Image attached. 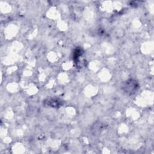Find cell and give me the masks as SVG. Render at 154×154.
Wrapping results in <instances>:
<instances>
[{
    "label": "cell",
    "instance_id": "obj_1",
    "mask_svg": "<svg viewBox=\"0 0 154 154\" xmlns=\"http://www.w3.org/2000/svg\"><path fill=\"white\" fill-rule=\"evenodd\" d=\"M122 89L125 91V92L132 94L135 92L137 89L138 87V83L135 80L129 79L124 83V84L122 85Z\"/></svg>",
    "mask_w": 154,
    "mask_h": 154
}]
</instances>
